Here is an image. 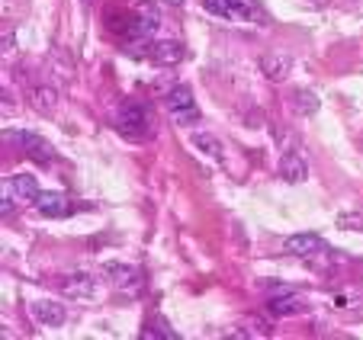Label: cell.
<instances>
[{"mask_svg":"<svg viewBox=\"0 0 363 340\" xmlns=\"http://www.w3.org/2000/svg\"><path fill=\"white\" fill-rule=\"evenodd\" d=\"M261 71L270 84H283L289 77V71H293V58L283 52H270L261 58Z\"/></svg>","mask_w":363,"mask_h":340,"instance_id":"cell-10","label":"cell"},{"mask_svg":"<svg viewBox=\"0 0 363 340\" xmlns=\"http://www.w3.org/2000/svg\"><path fill=\"white\" fill-rule=\"evenodd\" d=\"M190 144L203 151L206 157H216V161L222 157V142L213 135V132H193V135H190Z\"/></svg>","mask_w":363,"mask_h":340,"instance_id":"cell-16","label":"cell"},{"mask_svg":"<svg viewBox=\"0 0 363 340\" xmlns=\"http://www.w3.org/2000/svg\"><path fill=\"white\" fill-rule=\"evenodd\" d=\"M306 299H302V295H280V299H270L267 302V312L274 314V318H289V314H302L306 312Z\"/></svg>","mask_w":363,"mask_h":340,"instance_id":"cell-13","label":"cell"},{"mask_svg":"<svg viewBox=\"0 0 363 340\" xmlns=\"http://www.w3.org/2000/svg\"><path fill=\"white\" fill-rule=\"evenodd\" d=\"M58 90L55 87H48V84H42V87H33V94H29V106L39 113V116H52L58 109Z\"/></svg>","mask_w":363,"mask_h":340,"instance_id":"cell-12","label":"cell"},{"mask_svg":"<svg viewBox=\"0 0 363 340\" xmlns=\"http://www.w3.org/2000/svg\"><path fill=\"white\" fill-rule=\"evenodd\" d=\"M10 190H13V199H20V203H35V196L42 193L35 177H29V174H16L10 180Z\"/></svg>","mask_w":363,"mask_h":340,"instance_id":"cell-15","label":"cell"},{"mask_svg":"<svg viewBox=\"0 0 363 340\" xmlns=\"http://www.w3.org/2000/svg\"><path fill=\"white\" fill-rule=\"evenodd\" d=\"M337 225H341V228H354V232H363V218H360V215H354V212L341 215V218H337Z\"/></svg>","mask_w":363,"mask_h":340,"instance_id":"cell-19","label":"cell"},{"mask_svg":"<svg viewBox=\"0 0 363 340\" xmlns=\"http://www.w3.org/2000/svg\"><path fill=\"white\" fill-rule=\"evenodd\" d=\"M58 286H62L65 299H90V295L96 293V283L90 273H68Z\"/></svg>","mask_w":363,"mask_h":340,"instance_id":"cell-9","label":"cell"},{"mask_svg":"<svg viewBox=\"0 0 363 340\" xmlns=\"http://www.w3.org/2000/svg\"><path fill=\"white\" fill-rule=\"evenodd\" d=\"M13 142H20V144H26V157L29 161H35L39 167H48V164H55V148L45 142V138H39V135H26V132H13Z\"/></svg>","mask_w":363,"mask_h":340,"instance_id":"cell-6","label":"cell"},{"mask_svg":"<svg viewBox=\"0 0 363 340\" xmlns=\"http://www.w3.org/2000/svg\"><path fill=\"white\" fill-rule=\"evenodd\" d=\"M293 109L302 113V116H312V113H318V96L312 94V90H299V94L293 96Z\"/></svg>","mask_w":363,"mask_h":340,"instance_id":"cell-18","label":"cell"},{"mask_svg":"<svg viewBox=\"0 0 363 340\" xmlns=\"http://www.w3.org/2000/svg\"><path fill=\"white\" fill-rule=\"evenodd\" d=\"M29 314L35 318L39 327H62L68 321V312H65L62 302H52V299H39L29 305Z\"/></svg>","mask_w":363,"mask_h":340,"instance_id":"cell-7","label":"cell"},{"mask_svg":"<svg viewBox=\"0 0 363 340\" xmlns=\"http://www.w3.org/2000/svg\"><path fill=\"white\" fill-rule=\"evenodd\" d=\"M280 177L286 180V183H302V180L308 177L306 161H302L296 151H286V154L280 157Z\"/></svg>","mask_w":363,"mask_h":340,"instance_id":"cell-14","label":"cell"},{"mask_svg":"<svg viewBox=\"0 0 363 340\" xmlns=\"http://www.w3.org/2000/svg\"><path fill=\"white\" fill-rule=\"evenodd\" d=\"M203 7L213 16L228 20V23H254V26L270 23V13L257 0H203Z\"/></svg>","mask_w":363,"mask_h":340,"instance_id":"cell-2","label":"cell"},{"mask_svg":"<svg viewBox=\"0 0 363 340\" xmlns=\"http://www.w3.org/2000/svg\"><path fill=\"white\" fill-rule=\"evenodd\" d=\"M164 106H167V113H171V119L177 125L199 123V106H196V100H193V90L186 87V84H177V87L167 90Z\"/></svg>","mask_w":363,"mask_h":340,"instance_id":"cell-3","label":"cell"},{"mask_svg":"<svg viewBox=\"0 0 363 340\" xmlns=\"http://www.w3.org/2000/svg\"><path fill=\"white\" fill-rule=\"evenodd\" d=\"M145 55H148V62L158 64V68H174V64H180L186 58V48H184V42H177V39H164V42H151Z\"/></svg>","mask_w":363,"mask_h":340,"instance_id":"cell-4","label":"cell"},{"mask_svg":"<svg viewBox=\"0 0 363 340\" xmlns=\"http://www.w3.org/2000/svg\"><path fill=\"white\" fill-rule=\"evenodd\" d=\"M33 205H35V212L45 218H62L71 212V203L62 196V193H39Z\"/></svg>","mask_w":363,"mask_h":340,"instance_id":"cell-11","label":"cell"},{"mask_svg":"<svg viewBox=\"0 0 363 340\" xmlns=\"http://www.w3.org/2000/svg\"><path fill=\"white\" fill-rule=\"evenodd\" d=\"M116 129L129 142H148L155 135V113L145 100H129L116 113Z\"/></svg>","mask_w":363,"mask_h":340,"instance_id":"cell-1","label":"cell"},{"mask_svg":"<svg viewBox=\"0 0 363 340\" xmlns=\"http://www.w3.org/2000/svg\"><path fill=\"white\" fill-rule=\"evenodd\" d=\"M283 251L293 254V257H318V254L328 251V244L318 234H293V238L283 241Z\"/></svg>","mask_w":363,"mask_h":340,"instance_id":"cell-8","label":"cell"},{"mask_svg":"<svg viewBox=\"0 0 363 340\" xmlns=\"http://www.w3.org/2000/svg\"><path fill=\"white\" fill-rule=\"evenodd\" d=\"M103 276L110 279V286L119 289V293H135V289L142 286V273L129 264H119V260L103 266Z\"/></svg>","mask_w":363,"mask_h":340,"instance_id":"cell-5","label":"cell"},{"mask_svg":"<svg viewBox=\"0 0 363 340\" xmlns=\"http://www.w3.org/2000/svg\"><path fill=\"white\" fill-rule=\"evenodd\" d=\"M142 340H180V337H177V331H171L167 321L151 318L148 324H145V331H142Z\"/></svg>","mask_w":363,"mask_h":340,"instance_id":"cell-17","label":"cell"}]
</instances>
